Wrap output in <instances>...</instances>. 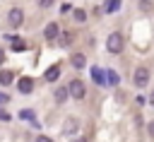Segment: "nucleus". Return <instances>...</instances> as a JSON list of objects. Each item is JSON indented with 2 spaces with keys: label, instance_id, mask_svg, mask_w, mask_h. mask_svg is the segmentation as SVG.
Instances as JSON below:
<instances>
[{
  "label": "nucleus",
  "instance_id": "nucleus-13",
  "mask_svg": "<svg viewBox=\"0 0 154 142\" xmlns=\"http://www.w3.org/2000/svg\"><path fill=\"white\" fill-rule=\"evenodd\" d=\"M19 118H24V120H29V123L38 125V120H36V116H34V111H31V108H24V111H19Z\"/></svg>",
  "mask_w": 154,
  "mask_h": 142
},
{
  "label": "nucleus",
  "instance_id": "nucleus-22",
  "mask_svg": "<svg viewBox=\"0 0 154 142\" xmlns=\"http://www.w3.org/2000/svg\"><path fill=\"white\" fill-rule=\"evenodd\" d=\"M0 120H10V116H7L5 111H0Z\"/></svg>",
  "mask_w": 154,
  "mask_h": 142
},
{
  "label": "nucleus",
  "instance_id": "nucleus-3",
  "mask_svg": "<svg viewBox=\"0 0 154 142\" xmlns=\"http://www.w3.org/2000/svg\"><path fill=\"white\" fill-rule=\"evenodd\" d=\"M147 82H149V70L147 67H137L132 72V84L135 87H147Z\"/></svg>",
  "mask_w": 154,
  "mask_h": 142
},
{
  "label": "nucleus",
  "instance_id": "nucleus-2",
  "mask_svg": "<svg viewBox=\"0 0 154 142\" xmlns=\"http://www.w3.org/2000/svg\"><path fill=\"white\" fill-rule=\"evenodd\" d=\"M84 94H87V89H84V82H82V79H72V82L67 84V96H72V99H84Z\"/></svg>",
  "mask_w": 154,
  "mask_h": 142
},
{
  "label": "nucleus",
  "instance_id": "nucleus-18",
  "mask_svg": "<svg viewBox=\"0 0 154 142\" xmlns=\"http://www.w3.org/2000/svg\"><path fill=\"white\" fill-rule=\"evenodd\" d=\"M12 48H14V51H24V48H26V43H24L22 39H12Z\"/></svg>",
  "mask_w": 154,
  "mask_h": 142
},
{
  "label": "nucleus",
  "instance_id": "nucleus-19",
  "mask_svg": "<svg viewBox=\"0 0 154 142\" xmlns=\"http://www.w3.org/2000/svg\"><path fill=\"white\" fill-rule=\"evenodd\" d=\"M53 2H55V0H36V5H38V7H43V10H46V7H51Z\"/></svg>",
  "mask_w": 154,
  "mask_h": 142
},
{
  "label": "nucleus",
  "instance_id": "nucleus-4",
  "mask_svg": "<svg viewBox=\"0 0 154 142\" xmlns=\"http://www.w3.org/2000/svg\"><path fill=\"white\" fill-rule=\"evenodd\" d=\"M7 22H10V26H14V29L22 26V24H24V12H22L19 7H12L10 14H7Z\"/></svg>",
  "mask_w": 154,
  "mask_h": 142
},
{
  "label": "nucleus",
  "instance_id": "nucleus-1",
  "mask_svg": "<svg viewBox=\"0 0 154 142\" xmlns=\"http://www.w3.org/2000/svg\"><path fill=\"white\" fill-rule=\"evenodd\" d=\"M106 48H108V53H120L123 51V34H118V31H113L111 36H108V41H106Z\"/></svg>",
  "mask_w": 154,
  "mask_h": 142
},
{
  "label": "nucleus",
  "instance_id": "nucleus-16",
  "mask_svg": "<svg viewBox=\"0 0 154 142\" xmlns=\"http://www.w3.org/2000/svg\"><path fill=\"white\" fill-rule=\"evenodd\" d=\"M116 10H120V0H108L106 2V12H116Z\"/></svg>",
  "mask_w": 154,
  "mask_h": 142
},
{
  "label": "nucleus",
  "instance_id": "nucleus-23",
  "mask_svg": "<svg viewBox=\"0 0 154 142\" xmlns=\"http://www.w3.org/2000/svg\"><path fill=\"white\" fill-rule=\"evenodd\" d=\"M147 130H149V135H154V120H152V123L147 125Z\"/></svg>",
  "mask_w": 154,
  "mask_h": 142
},
{
  "label": "nucleus",
  "instance_id": "nucleus-8",
  "mask_svg": "<svg viewBox=\"0 0 154 142\" xmlns=\"http://www.w3.org/2000/svg\"><path fill=\"white\" fill-rule=\"evenodd\" d=\"M58 36H60V39H58V43H60L63 48H67V46L75 41V34H72V31H60Z\"/></svg>",
  "mask_w": 154,
  "mask_h": 142
},
{
  "label": "nucleus",
  "instance_id": "nucleus-24",
  "mask_svg": "<svg viewBox=\"0 0 154 142\" xmlns=\"http://www.w3.org/2000/svg\"><path fill=\"white\" fill-rule=\"evenodd\" d=\"M2 63H5V51L0 48V65H2Z\"/></svg>",
  "mask_w": 154,
  "mask_h": 142
},
{
  "label": "nucleus",
  "instance_id": "nucleus-10",
  "mask_svg": "<svg viewBox=\"0 0 154 142\" xmlns=\"http://www.w3.org/2000/svg\"><path fill=\"white\" fill-rule=\"evenodd\" d=\"M91 79L96 84H106V70H99V67H91Z\"/></svg>",
  "mask_w": 154,
  "mask_h": 142
},
{
  "label": "nucleus",
  "instance_id": "nucleus-11",
  "mask_svg": "<svg viewBox=\"0 0 154 142\" xmlns=\"http://www.w3.org/2000/svg\"><path fill=\"white\" fill-rule=\"evenodd\" d=\"M70 63H72V67H77V70H82V67L87 65V60H84V55H82V53H72Z\"/></svg>",
  "mask_w": 154,
  "mask_h": 142
},
{
  "label": "nucleus",
  "instance_id": "nucleus-9",
  "mask_svg": "<svg viewBox=\"0 0 154 142\" xmlns=\"http://www.w3.org/2000/svg\"><path fill=\"white\" fill-rule=\"evenodd\" d=\"M43 77H46V82H55V79L60 77V65H51V67L46 70Z\"/></svg>",
  "mask_w": 154,
  "mask_h": 142
},
{
  "label": "nucleus",
  "instance_id": "nucleus-6",
  "mask_svg": "<svg viewBox=\"0 0 154 142\" xmlns=\"http://www.w3.org/2000/svg\"><path fill=\"white\" fill-rule=\"evenodd\" d=\"M58 34H60V29H58V22H51V24H46V29H43V36H46L48 41H55V39H58Z\"/></svg>",
  "mask_w": 154,
  "mask_h": 142
},
{
  "label": "nucleus",
  "instance_id": "nucleus-5",
  "mask_svg": "<svg viewBox=\"0 0 154 142\" xmlns=\"http://www.w3.org/2000/svg\"><path fill=\"white\" fill-rule=\"evenodd\" d=\"M17 89H19V94H31V89H34V79H31V77H19Z\"/></svg>",
  "mask_w": 154,
  "mask_h": 142
},
{
  "label": "nucleus",
  "instance_id": "nucleus-25",
  "mask_svg": "<svg viewBox=\"0 0 154 142\" xmlns=\"http://www.w3.org/2000/svg\"><path fill=\"white\" fill-rule=\"evenodd\" d=\"M149 103H152V106H154V91H152V94H149Z\"/></svg>",
  "mask_w": 154,
  "mask_h": 142
},
{
  "label": "nucleus",
  "instance_id": "nucleus-20",
  "mask_svg": "<svg viewBox=\"0 0 154 142\" xmlns=\"http://www.w3.org/2000/svg\"><path fill=\"white\" fill-rule=\"evenodd\" d=\"M36 142H53V140H51L48 135H38V137H36Z\"/></svg>",
  "mask_w": 154,
  "mask_h": 142
},
{
  "label": "nucleus",
  "instance_id": "nucleus-12",
  "mask_svg": "<svg viewBox=\"0 0 154 142\" xmlns=\"http://www.w3.org/2000/svg\"><path fill=\"white\" fill-rule=\"evenodd\" d=\"M12 79H14L12 70H0V87H7V84H12Z\"/></svg>",
  "mask_w": 154,
  "mask_h": 142
},
{
  "label": "nucleus",
  "instance_id": "nucleus-17",
  "mask_svg": "<svg viewBox=\"0 0 154 142\" xmlns=\"http://www.w3.org/2000/svg\"><path fill=\"white\" fill-rule=\"evenodd\" d=\"M72 17H75L79 24H82V22H87V12H84V10H75V12H72Z\"/></svg>",
  "mask_w": 154,
  "mask_h": 142
},
{
  "label": "nucleus",
  "instance_id": "nucleus-7",
  "mask_svg": "<svg viewBox=\"0 0 154 142\" xmlns=\"http://www.w3.org/2000/svg\"><path fill=\"white\" fill-rule=\"evenodd\" d=\"M77 128H79L77 118H65V123H63V132H65V135H75Z\"/></svg>",
  "mask_w": 154,
  "mask_h": 142
},
{
  "label": "nucleus",
  "instance_id": "nucleus-15",
  "mask_svg": "<svg viewBox=\"0 0 154 142\" xmlns=\"http://www.w3.org/2000/svg\"><path fill=\"white\" fill-rule=\"evenodd\" d=\"M106 82H108V84H118V82H120V77H118L113 70H106Z\"/></svg>",
  "mask_w": 154,
  "mask_h": 142
},
{
  "label": "nucleus",
  "instance_id": "nucleus-26",
  "mask_svg": "<svg viewBox=\"0 0 154 142\" xmlns=\"http://www.w3.org/2000/svg\"><path fill=\"white\" fill-rule=\"evenodd\" d=\"M75 142H87V140H84V137H77V140H75Z\"/></svg>",
  "mask_w": 154,
  "mask_h": 142
},
{
  "label": "nucleus",
  "instance_id": "nucleus-14",
  "mask_svg": "<svg viewBox=\"0 0 154 142\" xmlns=\"http://www.w3.org/2000/svg\"><path fill=\"white\" fill-rule=\"evenodd\" d=\"M53 96H55V101H58V103H63V101L67 99V87H58V89L53 91Z\"/></svg>",
  "mask_w": 154,
  "mask_h": 142
},
{
  "label": "nucleus",
  "instance_id": "nucleus-21",
  "mask_svg": "<svg viewBox=\"0 0 154 142\" xmlns=\"http://www.w3.org/2000/svg\"><path fill=\"white\" fill-rule=\"evenodd\" d=\"M7 101H10V96H7V94H2V91H0V103H7Z\"/></svg>",
  "mask_w": 154,
  "mask_h": 142
}]
</instances>
